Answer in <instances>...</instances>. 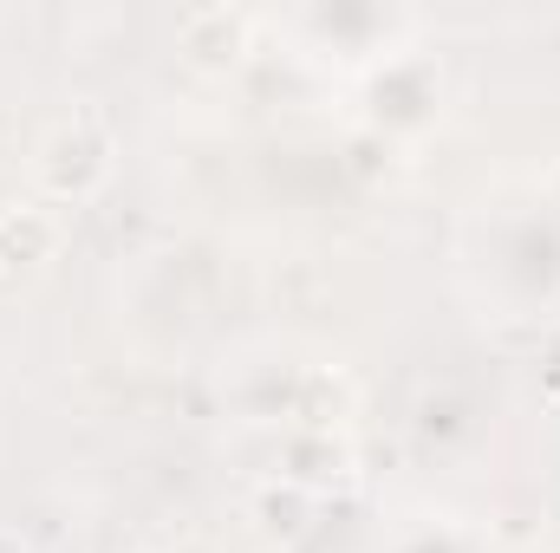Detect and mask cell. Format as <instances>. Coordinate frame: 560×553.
<instances>
[{
	"instance_id": "cell-1",
	"label": "cell",
	"mask_w": 560,
	"mask_h": 553,
	"mask_svg": "<svg viewBox=\"0 0 560 553\" xmlns=\"http://www.w3.org/2000/svg\"><path fill=\"white\" fill-rule=\"evenodd\" d=\"M105 169H112V143H105V131H98L92 118H79V125L52 131L46 150H39V176H46L59 196H85Z\"/></svg>"
},
{
	"instance_id": "cell-2",
	"label": "cell",
	"mask_w": 560,
	"mask_h": 553,
	"mask_svg": "<svg viewBox=\"0 0 560 553\" xmlns=\"http://www.w3.org/2000/svg\"><path fill=\"white\" fill-rule=\"evenodd\" d=\"M242 46H248V20L229 13V7H202V13L183 20V52L196 66H229Z\"/></svg>"
},
{
	"instance_id": "cell-3",
	"label": "cell",
	"mask_w": 560,
	"mask_h": 553,
	"mask_svg": "<svg viewBox=\"0 0 560 553\" xmlns=\"http://www.w3.org/2000/svg\"><path fill=\"white\" fill-rule=\"evenodd\" d=\"M59 248V228L46 209H7L0 215V261L7 268H33V261H52Z\"/></svg>"
},
{
	"instance_id": "cell-4",
	"label": "cell",
	"mask_w": 560,
	"mask_h": 553,
	"mask_svg": "<svg viewBox=\"0 0 560 553\" xmlns=\"http://www.w3.org/2000/svg\"><path fill=\"white\" fill-rule=\"evenodd\" d=\"M300 508H306V495H300V489H287V495H268V502H261V515H268V528H287V534H293V528H300V521H293V515H300Z\"/></svg>"
},
{
	"instance_id": "cell-5",
	"label": "cell",
	"mask_w": 560,
	"mask_h": 553,
	"mask_svg": "<svg viewBox=\"0 0 560 553\" xmlns=\"http://www.w3.org/2000/svg\"><path fill=\"white\" fill-rule=\"evenodd\" d=\"M0 553H26V541H20V534H7V528H0Z\"/></svg>"
},
{
	"instance_id": "cell-6",
	"label": "cell",
	"mask_w": 560,
	"mask_h": 553,
	"mask_svg": "<svg viewBox=\"0 0 560 553\" xmlns=\"http://www.w3.org/2000/svg\"><path fill=\"white\" fill-rule=\"evenodd\" d=\"M183 553H196V548H183Z\"/></svg>"
}]
</instances>
